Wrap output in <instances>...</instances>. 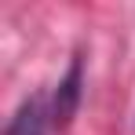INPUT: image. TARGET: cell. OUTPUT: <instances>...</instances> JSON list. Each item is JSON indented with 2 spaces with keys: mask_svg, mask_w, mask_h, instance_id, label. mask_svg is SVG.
Listing matches in <instances>:
<instances>
[{
  "mask_svg": "<svg viewBox=\"0 0 135 135\" xmlns=\"http://www.w3.org/2000/svg\"><path fill=\"white\" fill-rule=\"evenodd\" d=\"M80 84H84V66H80V59H73L69 69H66V77L59 80V88H55V95H51V110H47L51 124L66 128L69 120H73V113H77V106H80Z\"/></svg>",
  "mask_w": 135,
  "mask_h": 135,
  "instance_id": "obj_1",
  "label": "cell"
},
{
  "mask_svg": "<svg viewBox=\"0 0 135 135\" xmlns=\"http://www.w3.org/2000/svg\"><path fill=\"white\" fill-rule=\"evenodd\" d=\"M47 117L44 113V102L40 99H26L18 113L11 117V124H7V135H47Z\"/></svg>",
  "mask_w": 135,
  "mask_h": 135,
  "instance_id": "obj_2",
  "label": "cell"
}]
</instances>
